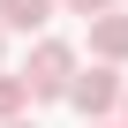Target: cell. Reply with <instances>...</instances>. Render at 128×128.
<instances>
[{"instance_id":"obj_1","label":"cell","mask_w":128,"mask_h":128,"mask_svg":"<svg viewBox=\"0 0 128 128\" xmlns=\"http://www.w3.org/2000/svg\"><path fill=\"white\" fill-rule=\"evenodd\" d=\"M68 76H76V45H68V38H38L30 60H23L30 98H60V90H68Z\"/></svg>"},{"instance_id":"obj_2","label":"cell","mask_w":128,"mask_h":128,"mask_svg":"<svg viewBox=\"0 0 128 128\" xmlns=\"http://www.w3.org/2000/svg\"><path fill=\"white\" fill-rule=\"evenodd\" d=\"M120 90H128V83L113 76V60H98V68H76V76H68V90H60V98H68V106H76L83 120H106V113L120 106Z\"/></svg>"},{"instance_id":"obj_3","label":"cell","mask_w":128,"mask_h":128,"mask_svg":"<svg viewBox=\"0 0 128 128\" xmlns=\"http://www.w3.org/2000/svg\"><path fill=\"white\" fill-rule=\"evenodd\" d=\"M83 23H90V53L120 68V60H128V15H120V8H98V15H83Z\"/></svg>"},{"instance_id":"obj_4","label":"cell","mask_w":128,"mask_h":128,"mask_svg":"<svg viewBox=\"0 0 128 128\" xmlns=\"http://www.w3.org/2000/svg\"><path fill=\"white\" fill-rule=\"evenodd\" d=\"M45 23H53V0H0V30H23V38H30V30H45Z\"/></svg>"},{"instance_id":"obj_5","label":"cell","mask_w":128,"mask_h":128,"mask_svg":"<svg viewBox=\"0 0 128 128\" xmlns=\"http://www.w3.org/2000/svg\"><path fill=\"white\" fill-rule=\"evenodd\" d=\"M23 106H30V83L0 68V120H8V113H23Z\"/></svg>"},{"instance_id":"obj_6","label":"cell","mask_w":128,"mask_h":128,"mask_svg":"<svg viewBox=\"0 0 128 128\" xmlns=\"http://www.w3.org/2000/svg\"><path fill=\"white\" fill-rule=\"evenodd\" d=\"M98 8H120V0H68V15H98Z\"/></svg>"},{"instance_id":"obj_7","label":"cell","mask_w":128,"mask_h":128,"mask_svg":"<svg viewBox=\"0 0 128 128\" xmlns=\"http://www.w3.org/2000/svg\"><path fill=\"white\" fill-rule=\"evenodd\" d=\"M0 128H38V120H23V113H8V120H0Z\"/></svg>"},{"instance_id":"obj_8","label":"cell","mask_w":128,"mask_h":128,"mask_svg":"<svg viewBox=\"0 0 128 128\" xmlns=\"http://www.w3.org/2000/svg\"><path fill=\"white\" fill-rule=\"evenodd\" d=\"M113 113H120V128H128V90H120V106H113Z\"/></svg>"},{"instance_id":"obj_9","label":"cell","mask_w":128,"mask_h":128,"mask_svg":"<svg viewBox=\"0 0 128 128\" xmlns=\"http://www.w3.org/2000/svg\"><path fill=\"white\" fill-rule=\"evenodd\" d=\"M90 128H120V120H90Z\"/></svg>"},{"instance_id":"obj_10","label":"cell","mask_w":128,"mask_h":128,"mask_svg":"<svg viewBox=\"0 0 128 128\" xmlns=\"http://www.w3.org/2000/svg\"><path fill=\"white\" fill-rule=\"evenodd\" d=\"M0 38H8V30H0Z\"/></svg>"}]
</instances>
